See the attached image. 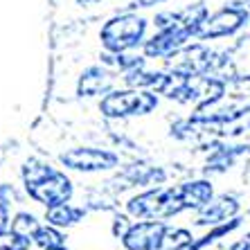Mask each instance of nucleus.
Segmentation results:
<instances>
[{
  "mask_svg": "<svg viewBox=\"0 0 250 250\" xmlns=\"http://www.w3.org/2000/svg\"><path fill=\"white\" fill-rule=\"evenodd\" d=\"M99 41L106 52H131L145 45L146 41V18L138 14H117L108 18L99 29Z\"/></svg>",
  "mask_w": 250,
  "mask_h": 250,
  "instance_id": "nucleus-1",
  "label": "nucleus"
},
{
  "mask_svg": "<svg viewBox=\"0 0 250 250\" xmlns=\"http://www.w3.org/2000/svg\"><path fill=\"white\" fill-rule=\"evenodd\" d=\"M158 108V93L151 88H126L111 90L99 102V113L108 120H122L131 115H146Z\"/></svg>",
  "mask_w": 250,
  "mask_h": 250,
  "instance_id": "nucleus-2",
  "label": "nucleus"
},
{
  "mask_svg": "<svg viewBox=\"0 0 250 250\" xmlns=\"http://www.w3.org/2000/svg\"><path fill=\"white\" fill-rule=\"evenodd\" d=\"M165 61H167V70L194 77V75H212L216 70H221L228 63V57L221 59L205 45V41H198L192 43V45L187 43L183 50H178Z\"/></svg>",
  "mask_w": 250,
  "mask_h": 250,
  "instance_id": "nucleus-3",
  "label": "nucleus"
},
{
  "mask_svg": "<svg viewBox=\"0 0 250 250\" xmlns=\"http://www.w3.org/2000/svg\"><path fill=\"white\" fill-rule=\"evenodd\" d=\"M228 82L214 75H194L187 77L185 86L178 95V104H192L194 108H212L226 97Z\"/></svg>",
  "mask_w": 250,
  "mask_h": 250,
  "instance_id": "nucleus-4",
  "label": "nucleus"
},
{
  "mask_svg": "<svg viewBox=\"0 0 250 250\" xmlns=\"http://www.w3.org/2000/svg\"><path fill=\"white\" fill-rule=\"evenodd\" d=\"M59 163L65 169L82 171V174H95V171H111L120 165V156L111 149L99 146H75L59 156Z\"/></svg>",
  "mask_w": 250,
  "mask_h": 250,
  "instance_id": "nucleus-5",
  "label": "nucleus"
},
{
  "mask_svg": "<svg viewBox=\"0 0 250 250\" xmlns=\"http://www.w3.org/2000/svg\"><path fill=\"white\" fill-rule=\"evenodd\" d=\"M248 9H241V7H234L228 2L226 7H221L219 12L209 14L205 18L203 27L198 32V41H216V39H228V36H234L241 27H246L248 23Z\"/></svg>",
  "mask_w": 250,
  "mask_h": 250,
  "instance_id": "nucleus-6",
  "label": "nucleus"
},
{
  "mask_svg": "<svg viewBox=\"0 0 250 250\" xmlns=\"http://www.w3.org/2000/svg\"><path fill=\"white\" fill-rule=\"evenodd\" d=\"M25 189H27L32 201L45 205V208H52V205H59V203H68V201H72V196H75V185H72V181H70L63 171H57V169H54L47 178L39 181L36 185L25 187Z\"/></svg>",
  "mask_w": 250,
  "mask_h": 250,
  "instance_id": "nucleus-7",
  "label": "nucleus"
},
{
  "mask_svg": "<svg viewBox=\"0 0 250 250\" xmlns=\"http://www.w3.org/2000/svg\"><path fill=\"white\" fill-rule=\"evenodd\" d=\"M167 223L163 219H140L122 237L124 250H158Z\"/></svg>",
  "mask_w": 250,
  "mask_h": 250,
  "instance_id": "nucleus-8",
  "label": "nucleus"
},
{
  "mask_svg": "<svg viewBox=\"0 0 250 250\" xmlns=\"http://www.w3.org/2000/svg\"><path fill=\"white\" fill-rule=\"evenodd\" d=\"M115 86V72L106 65H90L82 72L79 83H77V95L79 97H97V95L111 93Z\"/></svg>",
  "mask_w": 250,
  "mask_h": 250,
  "instance_id": "nucleus-9",
  "label": "nucleus"
},
{
  "mask_svg": "<svg viewBox=\"0 0 250 250\" xmlns=\"http://www.w3.org/2000/svg\"><path fill=\"white\" fill-rule=\"evenodd\" d=\"M165 196H167V187H151L138 196L128 198L126 212L135 219H163Z\"/></svg>",
  "mask_w": 250,
  "mask_h": 250,
  "instance_id": "nucleus-10",
  "label": "nucleus"
},
{
  "mask_svg": "<svg viewBox=\"0 0 250 250\" xmlns=\"http://www.w3.org/2000/svg\"><path fill=\"white\" fill-rule=\"evenodd\" d=\"M239 209H241V205H239V201L234 196H228V194L216 196L208 205H203V208L198 209L196 226L212 228V226H219V223H226L239 214Z\"/></svg>",
  "mask_w": 250,
  "mask_h": 250,
  "instance_id": "nucleus-11",
  "label": "nucleus"
},
{
  "mask_svg": "<svg viewBox=\"0 0 250 250\" xmlns=\"http://www.w3.org/2000/svg\"><path fill=\"white\" fill-rule=\"evenodd\" d=\"M176 194L181 198V203L185 209H201L203 205H208L212 198H214V187L212 183L205 181V178H198V181H187L176 185Z\"/></svg>",
  "mask_w": 250,
  "mask_h": 250,
  "instance_id": "nucleus-12",
  "label": "nucleus"
},
{
  "mask_svg": "<svg viewBox=\"0 0 250 250\" xmlns=\"http://www.w3.org/2000/svg\"><path fill=\"white\" fill-rule=\"evenodd\" d=\"M248 151V145H223V142H219L214 146V151L205 160V174H223L228 169H232L239 156H244Z\"/></svg>",
  "mask_w": 250,
  "mask_h": 250,
  "instance_id": "nucleus-13",
  "label": "nucleus"
},
{
  "mask_svg": "<svg viewBox=\"0 0 250 250\" xmlns=\"http://www.w3.org/2000/svg\"><path fill=\"white\" fill-rule=\"evenodd\" d=\"M83 216H86L83 205L79 208V205H72L70 201L68 203L52 205V208H45V221L57 226V228H61V230H63V228L77 226L79 221H83Z\"/></svg>",
  "mask_w": 250,
  "mask_h": 250,
  "instance_id": "nucleus-14",
  "label": "nucleus"
},
{
  "mask_svg": "<svg viewBox=\"0 0 250 250\" xmlns=\"http://www.w3.org/2000/svg\"><path fill=\"white\" fill-rule=\"evenodd\" d=\"M194 244V234L185 228H169L165 230L158 250H189Z\"/></svg>",
  "mask_w": 250,
  "mask_h": 250,
  "instance_id": "nucleus-15",
  "label": "nucleus"
},
{
  "mask_svg": "<svg viewBox=\"0 0 250 250\" xmlns=\"http://www.w3.org/2000/svg\"><path fill=\"white\" fill-rule=\"evenodd\" d=\"M39 228H41V223H39V219H36L34 214H27V212H18V214L12 219V226H9V230H12L14 234H18V237L34 241L36 232H39Z\"/></svg>",
  "mask_w": 250,
  "mask_h": 250,
  "instance_id": "nucleus-16",
  "label": "nucleus"
},
{
  "mask_svg": "<svg viewBox=\"0 0 250 250\" xmlns=\"http://www.w3.org/2000/svg\"><path fill=\"white\" fill-rule=\"evenodd\" d=\"M34 244L43 250L45 248H57V246H65V234L61 232V228L47 223V226L39 228V232H36V237H34Z\"/></svg>",
  "mask_w": 250,
  "mask_h": 250,
  "instance_id": "nucleus-17",
  "label": "nucleus"
},
{
  "mask_svg": "<svg viewBox=\"0 0 250 250\" xmlns=\"http://www.w3.org/2000/svg\"><path fill=\"white\" fill-rule=\"evenodd\" d=\"M52 171L54 169L50 167L47 163H41V160H36V158H29L27 163L23 165V183H25V187L36 185L39 181L47 178Z\"/></svg>",
  "mask_w": 250,
  "mask_h": 250,
  "instance_id": "nucleus-18",
  "label": "nucleus"
},
{
  "mask_svg": "<svg viewBox=\"0 0 250 250\" xmlns=\"http://www.w3.org/2000/svg\"><path fill=\"white\" fill-rule=\"evenodd\" d=\"M29 246H32L29 239L18 237L12 230H7V232L0 234V250H29Z\"/></svg>",
  "mask_w": 250,
  "mask_h": 250,
  "instance_id": "nucleus-19",
  "label": "nucleus"
},
{
  "mask_svg": "<svg viewBox=\"0 0 250 250\" xmlns=\"http://www.w3.org/2000/svg\"><path fill=\"white\" fill-rule=\"evenodd\" d=\"M228 88L232 90V97H237V99L250 97V75H234L228 82Z\"/></svg>",
  "mask_w": 250,
  "mask_h": 250,
  "instance_id": "nucleus-20",
  "label": "nucleus"
},
{
  "mask_svg": "<svg viewBox=\"0 0 250 250\" xmlns=\"http://www.w3.org/2000/svg\"><path fill=\"white\" fill-rule=\"evenodd\" d=\"M131 226H133V221H128V216H124V214H115V219H113V234L122 239L124 234H126L128 230H131Z\"/></svg>",
  "mask_w": 250,
  "mask_h": 250,
  "instance_id": "nucleus-21",
  "label": "nucleus"
},
{
  "mask_svg": "<svg viewBox=\"0 0 250 250\" xmlns=\"http://www.w3.org/2000/svg\"><path fill=\"white\" fill-rule=\"evenodd\" d=\"M0 203H5V205L18 203V196L12 185H0Z\"/></svg>",
  "mask_w": 250,
  "mask_h": 250,
  "instance_id": "nucleus-22",
  "label": "nucleus"
},
{
  "mask_svg": "<svg viewBox=\"0 0 250 250\" xmlns=\"http://www.w3.org/2000/svg\"><path fill=\"white\" fill-rule=\"evenodd\" d=\"M9 230V205L0 203V234Z\"/></svg>",
  "mask_w": 250,
  "mask_h": 250,
  "instance_id": "nucleus-23",
  "label": "nucleus"
},
{
  "mask_svg": "<svg viewBox=\"0 0 250 250\" xmlns=\"http://www.w3.org/2000/svg\"><path fill=\"white\" fill-rule=\"evenodd\" d=\"M228 250H250V232L246 234L244 239H239V241H234V244L230 246Z\"/></svg>",
  "mask_w": 250,
  "mask_h": 250,
  "instance_id": "nucleus-24",
  "label": "nucleus"
},
{
  "mask_svg": "<svg viewBox=\"0 0 250 250\" xmlns=\"http://www.w3.org/2000/svg\"><path fill=\"white\" fill-rule=\"evenodd\" d=\"M167 0H133L131 7H156V5H163Z\"/></svg>",
  "mask_w": 250,
  "mask_h": 250,
  "instance_id": "nucleus-25",
  "label": "nucleus"
},
{
  "mask_svg": "<svg viewBox=\"0 0 250 250\" xmlns=\"http://www.w3.org/2000/svg\"><path fill=\"white\" fill-rule=\"evenodd\" d=\"M230 5L241 7V9H248L250 12V0H230Z\"/></svg>",
  "mask_w": 250,
  "mask_h": 250,
  "instance_id": "nucleus-26",
  "label": "nucleus"
},
{
  "mask_svg": "<svg viewBox=\"0 0 250 250\" xmlns=\"http://www.w3.org/2000/svg\"><path fill=\"white\" fill-rule=\"evenodd\" d=\"M77 2L83 7H90V5H99V2H104V0H77Z\"/></svg>",
  "mask_w": 250,
  "mask_h": 250,
  "instance_id": "nucleus-27",
  "label": "nucleus"
},
{
  "mask_svg": "<svg viewBox=\"0 0 250 250\" xmlns=\"http://www.w3.org/2000/svg\"><path fill=\"white\" fill-rule=\"evenodd\" d=\"M45 250H68L65 246H57V248H45Z\"/></svg>",
  "mask_w": 250,
  "mask_h": 250,
  "instance_id": "nucleus-28",
  "label": "nucleus"
}]
</instances>
